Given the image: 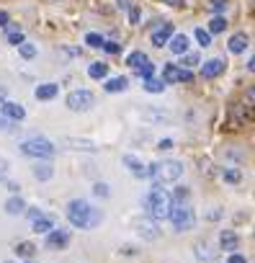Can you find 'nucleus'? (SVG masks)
I'll return each mask as SVG.
<instances>
[{"label":"nucleus","instance_id":"1","mask_svg":"<svg viewBox=\"0 0 255 263\" xmlns=\"http://www.w3.org/2000/svg\"><path fill=\"white\" fill-rule=\"evenodd\" d=\"M142 206L147 209V217H152V219H170V212H173L175 201H173V196H170L168 189L152 183V189H150V194L145 196Z\"/></svg>","mask_w":255,"mask_h":263},{"label":"nucleus","instance_id":"2","mask_svg":"<svg viewBox=\"0 0 255 263\" xmlns=\"http://www.w3.org/2000/svg\"><path fill=\"white\" fill-rule=\"evenodd\" d=\"M67 219L77 230H93L101 222V212L95 206H90L85 199H72L67 204Z\"/></svg>","mask_w":255,"mask_h":263},{"label":"nucleus","instance_id":"3","mask_svg":"<svg viewBox=\"0 0 255 263\" xmlns=\"http://www.w3.org/2000/svg\"><path fill=\"white\" fill-rule=\"evenodd\" d=\"M181 176H183V163L181 160H160V163L147 165V178H152V183H158V186L175 183Z\"/></svg>","mask_w":255,"mask_h":263},{"label":"nucleus","instance_id":"4","mask_svg":"<svg viewBox=\"0 0 255 263\" xmlns=\"http://www.w3.org/2000/svg\"><path fill=\"white\" fill-rule=\"evenodd\" d=\"M18 147H21L24 155H29V158H39V160H49V158H54V153H57V147H54L49 140H44V137L24 140Z\"/></svg>","mask_w":255,"mask_h":263},{"label":"nucleus","instance_id":"5","mask_svg":"<svg viewBox=\"0 0 255 263\" xmlns=\"http://www.w3.org/2000/svg\"><path fill=\"white\" fill-rule=\"evenodd\" d=\"M170 222H173L175 232H188L196 222V209L191 204H175L170 212Z\"/></svg>","mask_w":255,"mask_h":263},{"label":"nucleus","instance_id":"6","mask_svg":"<svg viewBox=\"0 0 255 263\" xmlns=\"http://www.w3.org/2000/svg\"><path fill=\"white\" fill-rule=\"evenodd\" d=\"M93 103H95V96L90 93V90H70L67 93V108L70 111H90L93 108Z\"/></svg>","mask_w":255,"mask_h":263},{"label":"nucleus","instance_id":"7","mask_svg":"<svg viewBox=\"0 0 255 263\" xmlns=\"http://www.w3.org/2000/svg\"><path fill=\"white\" fill-rule=\"evenodd\" d=\"M163 80H165L168 85H175V83H191V80H193V72L186 70V67H181V65H165V70H163Z\"/></svg>","mask_w":255,"mask_h":263},{"label":"nucleus","instance_id":"8","mask_svg":"<svg viewBox=\"0 0 255 263\" xmlns=\"http://www.w3.org/2000/svg\"><path fill=\"white\" fill-rule=\"evenodd\" d=\"M134 230H137V235L145 237V240H158V237L163 235L160 227H158V222H152V217H137V219H134Z\"/></svg>","mask_w":255,"mask_h":263},{"label":"nucleus","instance_id":"9","mask_svg":"<svg viewBox=\"0 0 255 263\" xmlns=\"http://www.w3.org/2000/svg\"><path fill=\"white\" fill-rule=\"evenodd\" d=\"M224 67H227L224 57H211V60H206V62L201 65V78H206V80L219 78V75L224 72Z\"/></svg>","mask_w":255,"mask_h":263},{"label":"nucleus","instance_id":"10","mask_svg":"<svg viewBox=\"0 0 255 263\" xmlns=\"http://www.w3.org/2000/svg\"><path fill=\"white\" fill-rule=\"evenodd\" d=\"M173 36H175V34H173V26H170V24H160V26L150 34V42H152V47H168Z\"/></svg>","mask_w":255,"mask_h":263},{"label":"nucleus","instance_id":"11","mask_svg":"<svg viewBox=\"0 0 255 263\" xmlns=\"http://www.w3.org/2000/svg\"><path fill=\"white\" fill-rule=\"evenodd\" d=\"M121 163H124L126 171L134 173L137 178H147V165H145L137 155H129V153H126V155H121Z\"/></svg>","mask_w":255,"mask_h":263},{"label":"nucleus","instance_id":"12","mask_svg":"<svg viewBox=\"0 0 255 263\" xmlns=\"http://www.w3.org/2000/svg\"><path fill=\"white\" fill-rule=\"evenodd\" d=\"M247 47H250V36L245 34V31H237L234 36H229V42H227V52L229 54H242V52H247Z\"/></svg>","mask_w":255,"mask_h":263},{"label":"nucleus","instance_id":"13","mask_svg":"<svg viewBox=\"0 0 255 263\" xmlns=\"http://www.w3.org/2000/svg\"><path fill=\"white\" fill-rule=\"evenodd\" d=\"M67 245H70V232L67 230H52L47 235V248L49 250H62Z\"/></svg>","mask_w":255,"mask_h":263},{"label":"nucleus","instance_id":"14","mask_svg":"<svg viewBox=\"0 0 255 263\" xmlns=\"http://www.w3.org/2000/svg\"><path fill=\"white\" fill-rule=\"evenodd\" d=\"M0 114H3L6 119H11V121H24L26 119V108L16 101H6L3 106H0Z\"/></svg>","mask_w":255,"mask_h":263},{"label":"nucleus","instance_id":"15","mask_svg":"<svg viewBox=\"0 0 255 263\" xmlns=\"http://www.w3.org/2000/svg\"><path fill=\"white\" fill-rule=\"evenodd\" d=\"M237 245H240V237H237L234 230H222V232H219V248H222L224 253H234Z\"/></svg>","mask_w":255,"mask_h":263},{"label":"nucleus","instance_id":"16","mask_svg":"<svg viewBox=\"0 0 255 263\" xmlns=\"http://www.w3.org/2000/svg\"><path fill=\"white\" fill-rule=\"evenodd\" d=\"M57 93H60V85H57V83H42V85H36V90H34L36 101H52V98H57Z\"/></svg>","mask_w":255,"mask_h":263},{"label":"nucleus","instance_id":"17","mask_svg":"<svg viewBox=\"0 0 255 263\" xmlns=\"http://www.w3.org/2000/svg\"><path fill=\"white\" fill-rule=\"evenodd\" d=\"M188 47H191V39H188L186 34H175V36L170 39V44H168V49H170L173 54H188Z\"/></svg>","mask_w":255,"mask_h":263},{"label":"nucleus","instance_id":"18","mask_svg":"<svg viewBox=\"0 0 255 263\" xmlns=\"http://www.w3.org/2000/svg\"><path fill=\"white\" fill-rule=\"evenodd\" d=\"M65 145H67V147H72V150H80V153H95V150H98L90 140H77V137H67V140H65Z\"/></svg>","mask_w":255,"mask_h":263},{"label":"nucleus","instance_id":"19","mask_svg":"<svg viewBox=\"0 0 255 263\" xmlns=\"http://www.w3.org/2000/svg\"><path fill=\"white\" fill-rule=\"evenodd\" d=\"M29 206H26V201L21 199V196H11L8 201H6V212L11 214V217H18V214H24Z\"/></svg>","mask_w":255,"mask_h":263},{"label":"nucleus","instance_id":"20","mask_svg":"<svg viewBox=\"0 0 255 263\" xmlns=\"http://www.w3.org/2000/svg\"><path fill=\"white\" fill-rule=\"evenodd\" d=\"M126 65H129V67L137 72V70L147 67V65H150V60H147V54H145V52H132L129 57H126Z\"/></svg>","mask_w":255,"mask_h":263},{"label":"nucleus","instance_id":"21","mask_svg":"<svg viewBox=\"0 0 255 263\" xmlns=\"http://www.w3.org/2000/svg\"><path fill=\"white\" fill-rule=\"evenodd\" d=\"M126 85H129V80L119 75V78H108L103 88H106V93H124V90H126Z\"/></svg>","mask_w":255,"mask_h":263},{"label":"nucleus","instance_id":"22","mask_svg":"<svg viewBox=\"0 0 255 263\" xmlns=\"http://www.w3.org/2000/svg\"><path fill=\"white\" fill-rule=\"evenodd\" d=\"M31 173H34V178H36V181H49V178L54 176V168H52L49 163H36Z\"/></svg>","mask_w":255,"mask_h":263},{"label":"nucleus","instance_id":"23","mask_svg":"<svg viewBox=\"0 0 255 263\" xmlns=\"http://www.w3.org/2000/svg\"><path fill=\"white\" fill-rule=\"evenodd\" d=\"M88 75H90L93 80H103V78L108 75V65H106V62H90V65H88Z\"/></svg>","mask_w":255,"mask_h":263},{"label":"nucleus","instance_id":"24","mask_svg":"<svg viewBox=\"0 0 255 263\" xmlns=\"http://www.w3.org/2000/svg\"><path fill=\"white\" fill-rule=\"evenodd\" d=\"M52 230H54V219H52V217H47V214H44L42 219H36V222H34V232H36V235H49Z\"/></svg>","mask_w":255,"mask_h":263},{"label":"nucleus","instance_id":"25","mask_svg":"<svg viewBox=\"0 0 255 263\" xmlns=\"http://www.w3.org/2000/svg\"><path fill=\"white\" fill-rule=\"evenodd\" d=\"M222 31H227V18H224V16H214V18L209 21V34L217 36V34H222Z\"/></svg>","mask_w":255,"mask_h":263},{"label":"nucleus","instance_id":"26","mask_svg":"<svg viewBox=\"0 0 255 263\" xmlns=\"http://www.w3.org/2000/svg\"><path fill=\"white\" fill-rule=\"evenodd\" d=\"M165 80H158V78H150V80H145V93H165Z\"/></svg>","mask_w":255,"mask_h":263},{"label":"nucleus","instance_id":"27","mask_svg":"<svg viewBox=\"0 0 255 263\" xmlns=\"http://www.w3.org/2000/svg\"><path fill=\"white\" fill-rule=\"evenodd\" d=\"M142 119H145V121H168L170 114H168V111H158V108H152V111L145 108V111H142Z\"/></svg>","mask_w":255,"mask_h":263},{"label":"nucleus","instance_id":"28","mask_svg":"<svg viewBox=\"0 0 255 263\" xmlns=\"http://www.w3.org/2000/svg\"><path fill=\"white\" fill-rule=\"evenodd\" d=\"M222 181L224 183H240L242 181V173H240V168H222Z\"/></svg>","mask_w":255,"mask_h":263},{"label":"nucleus","instance_id":"29","mask_svg":"<svg viewBox=\"0 0 255 263\" xmlns=\"http://www.w3.org/2000/svg\"><path fill=\"white\" fill-rule=\"evenodd\" d=\"M34 253H36V245H34V242H29V240H24V242H18V245H16V255H18V258H26V260H29Z\"/></svg>","mask_w":255,"mask_h":263},{"label":"nucleus","instance_id":"30","mask_svg":"<svg viewBox=\"0 0 255 263\" xmlns=\"http://www.w3.org/2000/svg\"><path fill=\"white\" fill-rule=\"evenodd\" d=\"M193 36H196V42H199V47H211V34H209V29H193Z\"/></svg>","mask_w":255,"mask_h":263},{"label":"nucleus","instance_id":"31","mask_svg":"<svg viewBox=\"0 0 255 263\" xmlns=\"http://www.w3.org/2000/svg\"><path fill=\"white\" fill-rule=\"evenodd\" d=\"M196 65H201V54H199V52H188V54H183V60H181V67L191 70V67H196Z\"/></svg>","mask_w":255,"mask_h":263},{"label":"nucleus","instance_id":"32","mask_svg":"<svg viewBox=\"0 0 255 263\" xmlns=\"http://www.w3.org/2000/svg\"><path fill=\"white\" fill-rule=\"evenodd\" d=\"M196 258L199 260H211L214 258V253H209V242L206 240H199L196 242Z\"/></svg>","mask_w":255,"mask_h":263},{"label":"nucleus","instance_id":"33","mask_svg":"<svg viewBox=\"0 0 255 263\" xmlns=\"http://www.w3.org/2000/svg\"><path fill=\"white\" fill-rule=\"evenodd\" d=\"M188 199H191L188 186H178V189L173 191V201H175V204H188Z\"/></svg>","mask_w":255,"mask_h":263},{"label":"nucleus","instance_id":"34","mask_svg":"<svg viewBox=\"0 0 255 263\" xmlns=\"http://www.w3.org/2000/svg\"><path fill=\"white\" fill-rule=\"evenodd\" d=\"M85 44L88 47H93V49H103V36L101 34H95V31H90V34H85Z\"/></svg>","mask_w":255,"mask_h":263},{"label":"nucleus","instance_id":"35","mask_svg":"<svg viewBox=\"0 0 255 263\" xmlns=\"http://www.w3.org/2000/svg\"><path fill=\"white\" fill-rule=\"evenodd\" d=\"M18 54H21L24 60H34V57H36V44H31V42H24V44L18 47Z\"/></svg>","mask_w":255,"mask_h":263},{"label":"nucleus","instance_id":"36","mask_svg":"<svg viewBox=\"0 0 255 263\" xmlns=\"http://www.w3.org/2000/svg\"><path fill=\"white\" fill-rule=\"evenodd\" d=\"M93 194H95L98 199H108V196H111V189H108V183H95V186H93Z\"/></svg>","mask_w":255,"mask_h":263},{"label":"nucleus","instance_id":"37","mask_svg":"<svg viewBox=\"0 0 255 263\" xmlns=\"http://www.w3.org/2000/svg\"><path fill=\"white\" fill-rule=\"evenodd\" d=\"M26 39H24V31H8V44H13V47H21Z\"/></svg>","mask_w":255,"mask_h":263},{"label":"nucleus","instance_id":"38","mask_svg":"<svg viewBox=\"0 0 255 263\" xmlns=\"http://www.w3.org/2000/svg\"><path fill=\"white\" fill-rule=\"evenodd\" d=\"M209 8L217 11V13H224L229 8V3H227V0H209Z\"/></svg>","mask_w":255,"mask_h":263},{"label":"nucleus","instance_id":"39","mask_svg":"<svg viewBox=\"0 0 255 263\" xmlns=\"http://www.w3.org/2000/svg\"><path fill=\"white\" fill-rule=\"evenodd\" d=\"M0 132H18V126H13L11 119H6L3 114H0Z\"/></svg>","mask_w":255,"mask_h":263},{"label":"nucleus","instance_id":"40","mask_svg":"<svg viewBox=\"0 0 255 263\" xmlns=\"http://www.w3.org/2000/svg\"><path fill=\"white\" fill-rule=\"evenodd\" d=\"M137 75H140L142 80H150V78H155V65L150 62L147 67H142V70H137Z\"/></svg>","mask_w":255,"mask_h":263},{"label":"nucleus","instance_id":"41","mask_svg":"<svg viewBox=\"0 0 255 263\" xmlns=\"http://www.w3.org/2000/svg\"><path fill=\"white\" fill-rule=\"evenodd\" d=\"M26 217H29L31 222H36V219H42V217H44V212H42L39 206H29V209H26Z\"/></svg>","mask_w":255,"mask_h":263},{"label":"nucleus","instance_id":"42","mask_svg":"<svg viewBox=\"0 0 255 263\" xmlns=\"http://www.w3.org/2000/svg\"><path fill=\"white\" fill-rule=\"evenodd\" d=\"M103 49H106L108 54H119V52H121V44H116V42H106Z\"/></svg>","mask_w":255,"mask_h":263},{"label":"nucleus","instance_id":"43","mask_svg":"<svg viewBox=\"0 0 255 263\" xmlns=\"http://www.w3.org/2000/svg\"><path fill=\"white\" fill-rule=\"evenodd\" d=\"M132 3H134V0H116V8H121V11H132V8H134Z\"/></svg>","mask_w":255,"mask_h":263},{"label":"nucleus","instance_id":"44","mask_svg":"<svg viewBox=\"0 0 255 263\" xmlns=\"http://www.w3.org/2000/svg\"><path fill=\"white\" fill-rule=\"evenodd\" d=\"M227 263H247V260H245V255H240V253H229V255H227Z\"/></svg>","mask_w":255,"mask_h":263},{"label":"nucleus","instance_id":"45","mask_svg":"<svg viewBox=\"0 0 255 263\" xmlns=\"http://www.w3.org/2000/svg\"><path fill=\"white\" fill-rule=\"evenodd\" d=\"M8 168H11V165H8V160H6V158H0V181H3V178L8 176Z\"/></svg>","mask_w":255,"mask_h":263},{"label":"nucleus","instance_id":"46","mask_svg":"<svg viewBox=\"0 0 255 263\" xmlns=\"http://www.w3.org/2000/svg\"><path fill=\"white\" fill-rule=\"evenodd\" d=\"M11 26V18H8V13L6 11H0V29H8Z\"/></svg>","mask_w":255,"mask_h":263},{"label":"nucleus","instance_id":"47","mask_svg":"<svg viewBox=\"0 0 255 263\" xmlns=\"http://www.w3.org/2000/svg\"><path fill=\"white\" fill-rule=\"evenodd\" d=\"M170 147H173V140H170V137L160 140V145H158V150H170Z\"/></svg>","mask_w":255,"mask_h":263},{"label":"nucleus","instance_id":"48","mask_svg":"<svg viewBox=\"0 0 255 263\" xmlns=\"http://www.w3.org/2000/svg\"><path fill=\"white\" fill-rule=\"evenodd\" d=\"M140 16H142V13H140V8H132V11H129V21H132V24H137V21H140Z\"/></svg>","mask_w":255,"mask_h":263},{"label":"nucleus","instance_id":"49","mask_svg":"<svg viewBox=\"0 0 255 263\" xmlns=\"http://www.w3.org/2000/svg\"><path fill=\"white\" fill-rule=\"evenodd\" d=\"M209 219H211V222H214V219H222V209H211V212H209Z\"/></svg>","mask_w":255,"mask_h":263},{"label":"nucleus","instance_id":"50","mask_svg":"<svg viewBox=\"0 0 255 263\" xmlns=\"http://www.w3.org/2000/svg\"><path fill=\"white\" fill-rule=\"evenodd\" d=\"M247 72H255V54H250V60H247Z\"/></svg>","mask_w":255,"mask_h":263},{"label":"nucleus","instance_id":"51","mask_svg":"<svg viewBox=\"0 0 255 263\" xmlns=\"http://www.w3.org/2000/svg\"><path fill=\"white\" fill-rule=\"evenodd\" d=\"M245 98H247L250 103H255V85H252V88H247V93H245Z\"/></svg>","mask_w":255,"mask_h":263},{"label":"nucleus","instance_id":"52","mask_svg":"<svg viewBox=\"0 0 255 263\" xmlns=\"http://www.w3.org/2000/svg\"><path fill=\"white\" fill-rule=\"evenodd\" d=\"M6 101H8V90H6L3 85H0V106H3Z\"/></svg>","mask_w":255,"mask_h":263},{"label":"nucleus","instance_id":"53","mask_svg":"<svg viewBox=\"0 0 255 263\" xmlns=\"http://www.w3.org/2000/svg\"><path fill=\"white\" fill-rule=\"evenodd\" d=\"M18 189H21V186H18V183H13V181H11V183H8V191H11V194H13V196H16V194H18Z\"/></svg>","mask_w":255,"mask_h":263},{"label":"nucleus","instance_id":"54","mask_svg":"<svg viewBox=\"0 0 255 263\" xmlns=\"http://www.w3.org/2000/svg\"><path fill=\"white\" fill-rule=\"evenodd\" d=\"M165 6H183V0H163Z\"/></svg>","mask_w":255,"mask_h":263},{"label":"nucleus","instance_id":"55","mask_svg":"<svg viewBox=\"0 0 255 263\" xmlns=\"http://www.w3.org/2000/svg\"><path fill=\"white\" fill-rule=\"evenodd\" d=\"M26 263H36V260H26Z\"/></svg>","mask_w":255,"mask_h":263}]
</instances>
